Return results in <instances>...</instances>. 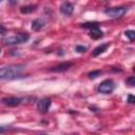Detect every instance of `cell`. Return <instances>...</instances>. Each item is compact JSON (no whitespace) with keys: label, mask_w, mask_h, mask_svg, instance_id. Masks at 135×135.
Masks as SVG:
<instances>
[{"label":"cell","mask_w":135,"mask_h":135,"mask_svg":"<svg viewBox=\"0 0 135 135\" xmlns=\"http://www.w3.org/2000/svg\"><path fill=\"white\" fill-rule=\"evenodd\" d=\"M23 64H8L0 68V80H12L18 78L24 70Z\"/></svg>","instance_id":"obj_1"},{"label":"cell","mask_w":135,"mask_h":135,"mask_svg":"<svg viewBox=\"0 0 135 135\" xmlns=\"http://www.w3.org/2000/svg\"><path fill=\"white\" fill-rule=\"evenodd\" d=\"M30 39V35L27 33H19L13 36H8L5 37L2 41L5 45H15V44H20V43H24Z\"/></svg>","instance_id":"obj_2"},{"label":"cell","mask_w":135,"mask_h":135,"mask_svg":"<svg viewBox=\"0 0 135 135\" xmlns=\"http://www.w3.org/2000/svg\"><path fill=\"white\" fill-rule=\"evenodd\" d=\"M127 12H128V7L126 6H114V7H108L104 9V14L112 19L121 18Z\"/></svg>","instance_id":"obj_3"},{"label":"cell","mask_w":135,"mask_h":135,"mask_svg":"<svg viewBox=\"0 0 135 135\" xmlns=\"http://www.w3.org/2000/svg\"><path fill=\"white\" fill-rule=\"evenodd\" d=\"M115 89V83L112 79H105L101 81L97 88V91L101 94H111Z\"/></svg>","instance_id":"obj_4"},{"label":"cell","mask_w":135,"mask_h":135,"mask_svg":"<svg viewBox=\"0 0 135 135\" xmlns=\"http://www.w3.org/2000/svg\"><path fill=\"white\" fill-rule=\"evenodd\" d=\"M51 104H52V101L50 98H42L37 102V110L40 113L45 114V113H47Z\"/></svg>","instance_id":"obj_5"},{"label":"cell","mask_w":135,"mask_h":135,"mask_svg":"<svg viewBox=\"0 0 135 135\" xmlns=\"http://www.w3.org/2000/svg\"><path fill=\"white\" fill-rule=\"evenodd\" d=\"M73 66V62L71 61H64V62H61L57 65H54L50 69L51 72H54V73H61V72H65L68 71L70 68Z\"/></svg>","instance_id":"obj_6"},{"label":"cell","mask_w":135,"mask_h":135,"mask_svg":"<svg viewBox=\"0 0 135 135\" xmlns=\"http://www.w3.org/2000/svg\"><path fill=\"white\" fill-rule=\"evenodd\" d=\"M22 99L19 98V97H14V96H9V97H4L1 99V102L6 105V107H11V108H14V107H17L21 103Z\"/></svg>","instance_id":"obj_7"},{"label":"cell","mask_w":135,"mask_h":135,"mask_svg":"<svg viewBox=\"0 0 135 135\" xmlns=\"http://www.w3.org/2000/svg\"><path fill=\"white\" fill-rule=\"evenodd\" d=\"M60 12L65 16H71L74 13V5L73 3L65 1L60 5Z\"/></svg>","instance_id":"obj_8"},{"label":"cell","mask_w":135,"mask_h":135,"mask_svg":"<svg viewBox=\"0 0 135 135\" xmlns=\"http://www.w3.org/2000/svg\"><path fill=\"white\" fill-rule=\"evenodd\" d=\"M89 30H90V32H89V36H90L92 39L97 40V39H100V38L103 36L102 31L99 28V24L94 25V26H92V27L89 28Z\"/></svg>","instance_id":"obj_9"},{"label":"cell","mask_w":135,"mask_h":135,"mask_svg":"<svg viewBox=\"0 0 135 135\" xmlns=\"http://www.w3.org/2000/svg\"><path fill=\"white\" fill-rule=\"evenodd\" d=\"M45 26V21L41 18H37L35 20L32 21V30L35 32H38L40 30H42Z\"/></svg>","instance_id":"obj_10"},{"label":"cell","mask_w":135,"mask_h":135,"mask_svg":"<svg viewBox=\"0 0 135 135\" xmlns=\"http://www.w3.org/2000/svg\"><path fill=\"white\" fill-rule=\"evenodd\" d=\"M110 46V43H102V44H99L98 46H96L94 50H93V52H92V56L93 57H97V56H99L100 54H102L103 52H105L107 51V49Z\"/></svg>","instance_id":"obj_11"},{"label":"cell","mask_w":135,"mask_h":135,"mask_svg":"<svg viewBox=\"0 0 135 135\" xmlns=\"http://www.w3.org/2000/svg\"><path fill=\"white\" fill-rule=\"evenodd\" d=\"M37 9V5L34 4H30V5H23L20 7V13L23 15H27V14H32Z\"/></svg>","instance_id":"obj_12"},{"label":"cell","mask_w":135,"mask_h":135,"mask_svg":"<svg viewBox=\"0 0 135 135\" xmlns=\"http://www.w3.org/2000/svg\"><path fill=\"white\" fill-rule=\"evenodd\" d=\"M124 35L129 38V40H130L131 42H133V41H134V39H135V32H134L133 30L126 31V32H124Z\"/></svg>","instance_id":"obj_13"},{"label":"cell","mask_w":135,"mask_h":135,"mask_svg":"<svg viewBox=\"0 0 135 135\" xmlns=\"http://www.w3.org/2000/svg\"><path fill=\"white\" fill-rule=\"evenodd\" d=\"M101 74H102V72H101L100 70H97V71L90 72V73L88 74V76H89V78H90V79H95V78H97L98 76H100Z\"/></svg>","instance_id":"obj_14"},{"label":"cell","mask_w":135,"mask_h":135,"mask_svg":"<svg viewBox=\"0 0 135 135\" xmlns=\"http://www.w3.org/2000/svg\"><path fill=\"white\" fill-rule=\"evenodd\" d=\"M126 84L129 85V86H131V88H133V86L135 85V77H134V76H131V77L127 78V80H126Z\"/></svg>","instance_id":"obj_15"},{"label":"cell","mask_w":135,"mask_h":135,"mask_svg":"<svg viewBox=\"0 0 135 135\" xmlns=\"http://www.w3.org/2000/svg\"><path fill=\"white\" fill-rule=\"evenodd\" d=\"M86 50H88V47L84 46V45H76V47H75V51H76L77 53H80V54L85 53Z\"/></svg>","instance_id":"obj_16"},{"label":"cell","mask_w":135,"mask_h":135,"mask_svg":"<svg viewBox=\"0 0 135 135\" xmlns=\"http://www.w3.org/2000/svg\"><path fill=\"white\" fill-rule=\"evenodd\" d=\"M129 103H134L135 102V97L133 95H129L128 96V100H127Z\"/></svg>","instance_id":"obj_17"},{"label":"cell","mask_w":135,"mask_h":135,"mask_svg":"<svg viewBox=\"0 0 135 135\" xmlns=\"http://www.w3.org/2000/svg\"><path fill=\"white\" fill-rule=\"evenodd\" d=\"M9 129V127H6V126H0V133H3L5 131H7Z\"/></svg>","instance_id":"obj_18"},{"label":"cell","mask_w":135,"mask_h":135,"mask_svg":"<svg viewBox=\"0 0 135 135\" xmlns=\"http://www.w3.org/2000/svg\"><path fill=\"white\" fill-rule=\"evenodd\" d=\"M5 33H6V28H5L3 25L0 24V35H3V34H5Z\"/></svg>","instance_id":"obj_19"},{"label":"cell","mask_w":135,"mask_h":135,"mask_svg":"<svg viewBox=\"0 0 135 135\" xmlns=\"http://www.w3.org/2000/svg\"><path fill=\"white\" fill-rule=\"evenodd\" d=\"M8 1H9V2H11V4H13V5L17 2V0H8Z\"/></svg>","instance_id":"obj_20"},{"label":"cell","mask_w":135,"mask_h":135,"mask_svg":"<svg viewBox=\"0 0 135 135\" xmlns=\"http://www.w3.org/2000/svg\"><path fill=\"white\" fill-rule=\"evenodd\" d=\"M0 52H1V50H0Z\"/></svg>","instance_id":"obj_21"},{"label":"cell","mask_w":135,"mask_h":135,"mask_svg":"<svg viewBox=\"0 0 135 135\" xmlns=\"http://www.w3.org/2000/svg\"><path fill=\"white\" fill-rule=\"evenodd\" d=\"M0 1H1V0H0Z\"/></svg>","instance_id":"obj_22"}]
</instances>
